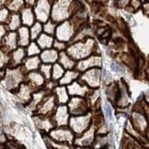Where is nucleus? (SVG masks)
<instances>
[{"mask_svg": "<svg viewBox=\"0 0 149 149\" xmlns=\"http://www.w3.org/2000/svg\"><path fill=\"white\" fill-rule=\"evenodd\" d=\"M95 42L94 40L88 39L85 42H79L77 44L72 45L69 49L67 50V53L69 54V57L73 59H81L88 57L90 54L94 52Z\"/></svg>", "mask_w": 149, "mask_h": 149, "instance_id": "1", "label": "nucleus"}, {"mask_svg": "<svg viewBox=\"0 0 149 149\" xmlns=\"http://www.w3.org/2000/svg\"><path fill=\"white\" fill-rule=\"evenodd\" d=\"M101 72L98 67L91 68L90 70L86 72L81 78V82H84L86 86H89L91 88H98L100 83Z\"/></svg>", "mask_w": 149, "mask_h": 149, "instance_id": "2", "label": "nucleus"}, {"mask_svg": "<svg viewBox=\"0 0 149 149\" xmlns=\"http://www.w3.org/2000/svg\"><path fill=\"white\" fill-rule=\"evenodd\" d=\"M60 5H54V9H53V21L54 22H59L65 20L69 16H72V11L71 8H69L68 6L69 5H65L66 2H63L60 1L58 2Z\"/></svg>", "mask_w": 149, "mask_h": 149, "instance_id": "3", "label": "nucleus"}, {"mask_svg": "<svg viewBox=\"0 0 149 149\" xmlns=\"http://www.w3.org/2000/svg\"><path fill=\"white\" fill-rule=\"evenodd\" d=\"M90 124L89 116H72L70 118V127L74 133L82 134L84 131H87L88 125Z\"/></svg>", "mask_w": 149, "mask_h": 149, "instance_id": "4", "label": "nucleus"}, {"mask_svg": "<svg viewBox=\"0 0 149 149\" xmlns=\"http://www.w3.org/2000/svg\"><path fill=\"white\" fill-rule=\"evenodd\" d=\"M69 111L72 116H83L88 112V103L78 97L73 98L69 102Z\"/></svg>", "mask_w": 149, "mask_h": 149, "instance_id": "5", "label": "nucleus"}, {"mask_svg": "<svg viewBox=\"0 0 149 149\" xmlns=\"http://www.w3.org/2000/svg\"><path fill=\"white\" fill-rule=\"evenodd\" d=\"M74 28L72 23H69L68 21L64 22L62 25L56 27L55 33L57 37V41L65 42L67 41L72 39V36L74 35Z\"/></svg>", "mask_w": 149, "mask_h": 149, "instance_id": "6", "label": "nucleus"}, {"mask_svg": "<svg viewBox=\"0 0 149 149\" xmlns=\"http://www.w3.org/2000/svg\"><path fill=\"white\" fill-rule=\"evenodd\" d=\"M34 16L38 22H47L50 17V3L47 1H39L35 5L34 9Z\"/></svg>", "mask_w": 149, "mask_h": 149, "instance_id": "7", "label": "nucleus"}, {"mask_svg": "<svg viewBox=\"0 0 149 149\" xmlns=\"http://www.w3.org/2000/svg\"><path fill=\"white\" fill-rule=\"evenodd\" d=\"M56 109V99L54 95H49L43 98L42 101L41 102L38 111L41 113V115L46 116L48 113H51Z\"/></svg>", "mask_w": 149, "mask_h": 149, "instance_id": "8", "label": "nucleus"}, {"mask_svg": "<svg viewBox=\"0 0 149 149\" xmlns=\"http://www.w3.org/2000/svg\"><path fill=\"white\" fill-rule=\"evenodd\" d=\"M27 77L29 78V86L31 88H37L42 87V85L44 84V77L41 74V73L38 71H32L29 72L27 74Z\"/></svg>", "mask_w": 149, "mask_h": 149, "instance_id": "9", "label": "nucleus"}, {"mask_svg": "<svg viewBox=\"0 0 149 149\" xmlns=\"http://www.w3.org/2000/svg\"><path fill=\"white\" fill-rule=\"evenodd\" d=\"M51 135L53 136L57 141H67V140H72L73 138V132L67 128H59V129H54V131L51 132Z\"/></svg>", "mask_w": 149, "mask_h": 149, "instance_id": "10", "label": "nucleus"}, {"mask_svg": "<svg viewBox=\"0 0 149 149\" xmlns=\"http://www.w3.org/2000/svg\"><path fill=\"white\" fill-rule=\"evenodd\" d=\"M101 65V58L100 56H90L88 59L85 60L84 62H80L79 64L77 65V72L80 71V72H84L85 69H87V68L90 67H97V66H100Z\"/></svg>", "mask_w": 149, "mask_h": 149, "instance_id": "11", "label": "nucleus"}, {"mask_svg": "<svg viewBox=\"0 0 149 149\" xmlns=\"http://www.w3.org/2000/svg\"><path fill=\"white\" fill-rule=\"evenodd\" d=\"M68 121V109L65 106H60L55 109L54 123L58 125H66Z\"/></svg>", "mask_w": 149, "mask_h": 149, "instance_id": "12", "label": "nucleus"}, {"mask_svg": "<svg viewBox=\"0 0 149 149\" xmlns=\"http://www.w3.org/2000/svg\"><path fill=\"white\" fill-rule=\"evenodd\" d=\"M58 55L59 54L57 53L56 50H53V49L44 50L41 53L40 60H41V62H42L44 65H51L57 61Z\"/></svg>", "mask_w": 149, "mask_h": 149, "instance_id": "13", "label": "nucleus"}, {"mask_svg": "<svg viewBox=\"0 0 149 149\" xmlns=\"http://www.w3.org/2000/svg\"><path fill=\"white\" fill-rule=\"evenodd\" d=\"M68 91H69L70 95H77V96H85L87 95V93L88 92V89L87 88V86L85 84H81V82H74L73 84H71L70 86H68L67 88Z\"/></svg>", "mask_w": 149, "mask_h": 149, "instance_id": "14", "label": "nucleus"}, {"mask_svg": "<svg viewBox=\"0 0 149 149\" xmlns=\"http://www.w3.org/2000/svg\"><path fill=\"white\" fill-rule=\"evenodd\" d=\"M19 77H21V72L16 73L12 72L7 74V77L4 79V85L5 87L8 89H12L17 87V85L19 82Z\"/></svg>", "mask_w": 149, "mask_h": 149, "instance_id": "15", "label": "nucleus"}, {"mask_svg": "<svg viewBox=\"0 0 149 149\" xmlns=\"http://www.w3.org/2000/svg\"><path fill=\"white\" fill-rule=\"evenodd\" d=\"M53 43H54L53 37L47 35L45 33H42L40 37L37 39V45L42 50H48L49 48L53 46Z\"/></svg>", "mask_w": 149, "mask_h": 149, "instance_id": "16", "label": "nucleus"}, {"mask_svg": "<svg viewBox=\"0 0 149 149\" xmlns=\"http://www.w3.org/2000/svg\"><path fill=\"white\" fill-rule=\"evenodd\" d=\"M41 60H40V57L38 56H32V57H28L25 59L24 62V66L27 72H32V71H36L39 69L40 65H41Z\"/></svg>", "mask_w": 149, "mask_h": 149, "instance_id": "17", "label": "nucleus"}, {"mask_svg": "<svg viewBox=\"0 0 149 149\" xmlns=\"http://www.w3.org/2000/svg\"><path fill=\"white\" fill-rule=\"evenodd\" d=\"M22 22L26 26H32L35 23V16H34L33 10L31 8H26L22 10L21 13Z\"/></svg>", "mask_w": 149, "mask_h": 149, "instance_id": "18", "label": "nucleus"}, {"mask_svg": "<svg viewBox=\"0 0 149 149\" xmlns=\"http://www.w3.org/2000/svg\"><path fill=\"white\" fill-rule=\"evenodd\" d=\"M58 56H59V62H60L59 65L64 68V69L65 68V69L71 70L72 68L76 65L74 61L71 58V57H69V55H68L66 53L62 52Z\"/></svg>", "mask_w": 149, "mask_h": 149, "instance_id": "19", "label": "nucleus"}, {"mask_svg": "<svg viewBox=\"0 0 149 149\" xmlns=\"http://www.w3.org/2000/svg\"><path fill=\"white\" fill-rule=\"evenodd\" d=\"M30 31L27 27H21L19 31V39L18 43L20 46H26L30 42Z\"/></svg>", "mask_w": 149, "mask_h": 149, "instance_id": "20", "label": "nucleus"}, {"mask_svg": "<svg viewBox=\"0 0 149 149\" xmlns=\"http://www.w3.org/2000/svg\"><path fill=\"white\" fill-rule=\"evenodd\" d=\"M79 77V72L74 70H67L65 72L64 76L60 79V85H66L70 84L74 80H76Z\"/></svg>", "mask_w": 149, "mask_h": 149, "instance_id": "21", "label": "nucleus"}, {"mask_svg": "<svg viewBox=\"0 0 149 149\" xmlns=\"http://www.w3.org/2000/svg\"><path fill=\"white\" fill-rule=\"evenodd\" d=\"M55 90V99L61 104H64L68 101V94H67V90L64 87V86H61V87H56L54 88Z\"/></svg>", "mask_w": 149, "mask_h": 149, "instance_id": "22", "label": "nucleus"}, {"mask_svg": "<svg viewBox=\"0 0 149 149\" xmlns=\"http://www.w3.org/2000/svg\"><path fill=\"white\" fill-rule=\"evenodd\" d=\"M134 117H133V124L134 123H138V124H137V126H135L134 129L139 132V133H141V132L145 129V127L146 126V120L145 119V117L143 116V114L141 113H134Z\"/></svg>", "mask_w": 149, "mask_h": 149, "instance_id": "23", "label": "nucleus"}, {"mask_svg": "<svg viewBox=\"0 0 149 149\" xmlns=\"http://www.w3.org/2000/svg\"><path fill=\"white\" fill-rule=\"evenodd\" d=\"M4 42L8 50H15L17 44H18V35L15 32L9 33L8 35L6 36Z\"/></svg>", "mask_w": 149, "mask_h": 149, "instance_id": "24", "label": "nucleus"}, {"mask_svg": "<svg viewBox=\"0 0 149 149\" xmlns=\"http://www.w3.org/2000/svg\"><path fill=\"white\" fill-rule=\"evenodd\" d=\"M31 88L29 86L28 84H24L21 85L19 90V96L22 100H24V101H29L30 102L31 99Z\"/></svg>", "mask_w": 149, "mask_h": 149, "instance_id": "25", "label": "nucleus"}, {"mask_svg": "<svg viewBox=\"0 0 149 149\" xmlns=\"http://www.w3.org/2000/svg\"><path fill=\"white\" fill-rule=\"evenodd\" d=\"M26 56V51L23 48H18L12 54V62L14 65H19Z\"/></svg>", "mask_w": 149, "mask_h": 149, "instance_id": "26", "label": "nucleus"}, {"mask_svg": "<svg viewBox=\"0 0 149 149\" xmlns=\"http://www.w3.org/2000/svg\"><path fill=\"white\" fill-rule=\"evenodd\" d=\"M65 72V69L59 64H54L52 66V74H52V77H53L54 81L61 79L62 77L64 76Z\"/></svg>", "mask_w": 149, "mask_h": 149, "instance_id": "27", "label": "nucleus"}, {"mask_svg": "<svg viewBox=\"0 0 149 149\" xmlns=\"http://www.w3.org/2000/svg\"><path fill=\"white\" fill-rule=\"evenodd\" d=\"M42 23H40V22H35V23L31 26V32H30L31 39L32 41L37 40L40 37V35L42 34Z\"/></svg>", "mask_w": 149, "mask_h": 149, "instance_id": "28", "label": "nucleus"}, {"mask_svg": "<svg viewBox=\"0 0 149 149\" xmlns=\"http://www.w3.org/2000/svg\"><path fill=\"white\" fill-rule=\"evenodd\" d=\"M92 144L94 145V146L97 149H100V148L105 147L108 144V137L106 135H103V134L97 136L94 139Z\"/></svg>", "mask_w": 149, "mask_h": 149, "instance_id": "29", "label": "nucleus"}, {"mask_svg": "<svg viewBox=\"0 0 149 149\" xmlns=\"http://www.w3.org/2000/svg\"><path fill=\"white\" fill-rule=\"evenodd\" d=\"M21 23V20H20V17L19 14L14 13L13 15H11L10 17V19H9V29L12 31L17 30L18 28H19Z\"/></svg>", "mask_w": 149, "mask_h": 149, "instance_id": "30", "label": "nucleus"}, {"mask_svg": "<svg viewBox=\"0 0 149 149\" xmlns=\"http://www.w3.org/2000/svg\"><path fill=\"white\" fill-rule=\"evenodd\" d=\"M39 54H41V49L39 48L37 43L32 42L26 50V55H28V57H32V56H36Z\"/></svg>", "mask_w": 149, "mask_h": 149, "instance_id": "31", "label": "nucleus"}, {"mask_svg": "<svg viewBox=\"0 0 149 149\" xmlns=\"http://www.w3.org/2000/svg\"><path fill=\"white\" fill-rule=\"evenodd\" d=\"M40 73H41L42 76L44 77V79H47L50 81L51 79V73H52V65H44L41 64L39 67Z\"/></svg>", "mask_w": 149, "mask_h": 149, "instance_id": "32", "label": "nucleus"}, {"mask_svg": "<svg viewBox=\"0 0 149 149\" xmlns=\"http://www.w3.org/2000/svg\"><path fill=\"white\" fill-rule=\"evenodd\" d=\"M42 30H44V31L46 32L47 35H54V34L55 33V30H56V24L54 23V21H47L46 24H45L44 26H42Z\"/></svg>", "mask_w": 149, "mask_h": 149, "instance_id": "33", "label": "nucleus"}, {"mask_svg": "<svg viewBox=\"0 0 149 149\" xmlns=\"http://www.w3.org/2000/svg\"><path fill=\"white\" fill-rule=\"evenodd\" d=\"M54 46L56 48V50H59V51H63L65 49V42H59L57 41V40H55V41L54 42Z\"/></svg>", "mask_w": 149, "mask_h": 149, "instance_id": "34", "label": "nucleus"}, {"mask_svg": "<svg viewBox=\"0 0 149 149\" xmlns=\"http://www.w3.org/2000/svg\"><path fill=\"white\" fill-rule=\"evenodd\" d=\"M111 70L114 72H123V66L120 64H117V63H112V64L111 65Z\"/></svg>", "mask_w": 149, "mask_h": 149, "instance_id": "35", "label": "nucleus"}, {"mask_svg": "<svg viewBox=\"0 0 149 149\" xmlns=\"http://www.w3.org/2000/svg\"><path fill=\"white\" fill-rule=\"evenodd\" d=\"M8 18V10H6V9L0 10V22L6 21Z\"/></svg>", "mask_w": 149, "mask_h": 149, "instance_id": "36", "label": "nucleus"}, {"mask_svg": "<svg viewBox=\"0 0 149 149\" xmlns=\"http://www.w3.org/2000/svg\"><path fill=\"white\" fill-rule=\"evenodd\" d=\"M105 112H106V116L111 120V117H112V110H111V106L109 105L108 103H106V104H105Z\"/></svg>", "mask_w": 149, "mask_h": 149, "instance_id": "37", "label": "nucleus"}, {"mask_svg": "<svg viewBox=\"0 0 149 149\" xmlns=\"http://www.w3.org/2000/svg\"><path fill=\"white\" fill-rule=\"evenodd\" d=\"M103 79H104L105 82H108L110 83V81L111 80V76L110 73H108L107 71H104V73H103Z\"/></svg>", "mask_w": 149, "mask_h": 149, "instance_id": "38", "label": "nucleus"}, {"mask_svg": "<svg viewBox=\"0 0 149 149\" xmlns=\"http://www.w3.org/2000/svg\"><path fill=\"white\" fill-rule=\"evenodd\" d=\"M4 34H5V29L3 28V26H0V40H1Z\"/></svg>", "mask_w": 149, "mask_h": 149, "instance_id": "39", "label": "nucleus"}, {"mask_svg": "<svg viewBox=\"0 0 149 149\" xmlns=\"http://www.w3.org/2000/svg\"><path fill=\"white\" fill-rule=\"evenodd\" d=\"M5 63V56L2 53H0V64H4Z\"/></svg>", "mask_w": 149, "mask_h": 149, "instance_id": "40", "label": "nucleus"}, {"mask_svg": "<svg viewBox=\"0 0 149 149\" xmlns=\"http://www.w3.org/2000/svg\"><path fill=\"white\" fill-rule=\"evenodd\" d=\"M16 106H17V108H18L19 110H20V111H23V110H24V108L22 107V105L20 104V103H16Z\"/></svg>", "mask_w": 149, "mask_h": 149, "instance_id": "41", "label": "nucleus"}, {"mask_svg": "<svg viewBox=\"0 0 149 149\" xmlns=\"http://www.w3.org/2000/svg\"><path fill=\"white\" fill-rule=\"evenodd\" d=\"M6 146H4V145H2V144H0V149H4Z\"/></svg>", "mask_w": 149, "mask_h": 149, "instance_id": "42", "label": "nucleus"}, {"mask_svg": "<svg viewBox=\"0 0 149 149\" xmlns=\"http://www.w3.org/2000/svg\"><path fill=\"white\" fill-rule=\"evenodd\" d=\"M4 149H8V148H7V147H5V148H4Z\"/></svg>", "mask_w": 149, "mask_h": 149, "instance_id": "43", "label": "nucleus"}]
</instances>
